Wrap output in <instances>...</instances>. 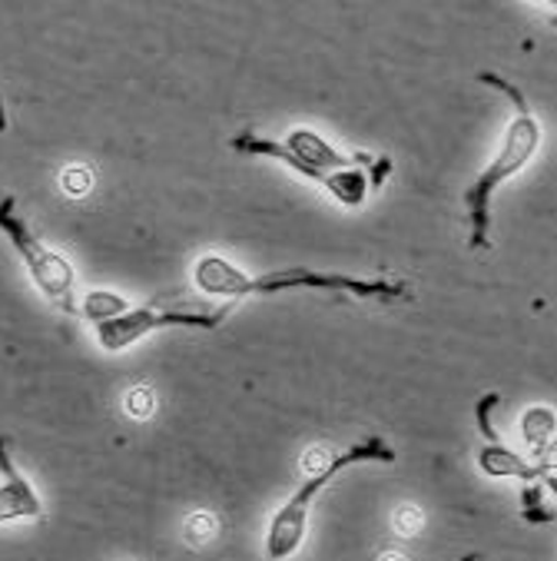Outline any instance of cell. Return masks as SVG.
Listing matches in <instances>:
<instances>
[{"label": "cell", "instance_id": "cell-14", "mask_svg": "<svg viewBox=\"0 0 557 561\" xmlns=\"http://www.w3.org/2000/svg\"><path fill=\"white\" fill-rule=\"evenodd\" d=\"M498 402H501V396H498V392H488V396H481L478 405H475V419H478V428H481V435L488 438V445H501V435H498L495 425H491V412H495Z\"/></svg>", "mask_w": 557, "mask_h": 561}, {"label": "cell", "instance_id": "cell-11", "mask_svg": "<svg viewBox=\"0 0 557 561\" xmlns=\"http://www.w3.org/2000/svg\"><path fill=\"white\" fill-rule=\"evenodd\" d=\"M130 306L120 299V296H114V293H90L86 299H83V316H90V319H96V322H106V319H114V316H120V312H127Z\"/></svg>", "mask_w": 557, "mask_h": 561}, {"label": "cell", "instance_id": "cell-12", "mask_svg": "<svg viewBox=\"0 0 557 561\" xmlns=\"http://www.w3.org/2000/svg\"><path fill=\"white\" fill-rule=\"evenodd\" d=\"M392 528H395V535H402V538H415V535H421V528H425V512H421L418 505L405 502V505H398V508L392 512Z\"/></svg>", "mask_w": 557, "mask_h": 561}, {"label": "cell", "instance_id": "cell-5", "mask_svg": "<svg viewBox=\"0 0 557 561\" xmlns=\"http://www.w3.org/2000/svg\"><path fill=\"white\" fill-rule=\"evenodd\" d=\"M236 302L227 306H130L127 312L96 322V346L103 353H127L147 335L160 329H219L233 312Z\"/></svg>", "mask_w": 557, "mask_h": 561}, {"label": "cell", "instance_id": "cell-9", "mask_svg": "<svg viewBox=\"0 0 557 561\" xmlns=\"http://www.w3.org/2000/svg\"><path fill=\"white\" fill-rule=\"evenodd\" d=\"M521 438L534 456H541L544 448L557 438V412L550 405H531L521 415Z\"/></svg>", "mask_w": 557, "mask_h": 561}, {"label": "cell", "instance_id": "cell-17", "mask_svg": "<svg viewBox=\"0 0 557 561\" xmlns=\"http://www.w3.org/2000/svg\"><path fill=\"white\" fill-rule=\"evenodd\" d=\"M531 462H534V466L541 469V479H544V476H550V469H557V438H554V442H550V445L544 448L541 456H534Z\"/></svg>", "mask_w": 557, "mask_h": 561}, {"label": "cell", "instance_id": "cell-6", "mask_svg": "<svg viewBox=\"0 0 557 561\" xmlns=\"http://www.w3.org/2000/svg\"><path fill=\"white\" fill-rule=\"evenodd\" d=\"M0 233L11 240V247L18 250V256L24 260L34 286L63 312H77L73 306V286H77V273L67 263V256H60L57 250H50L47 243H40V237L27 227V219L18 209V199L11 193L0 196Z\"/></svg>", "mask_w": 557, "mask_h": 561}, {"label": "cell", "instance_id": "cell-16", "mask_svg": "<svg viewBox=\"0 0 557 561\" xmlns=\"http://www.w3.org/2000/svg\"><path fill=\"white\" fill-rule=\"evenodd\" d=\"M63 190L70 193V196H83L90 186H93V173L90 170H83V167H70V170H63Z\"/></svg>", "mask_w": 557, "mask_h": 561}, {"label": "cell", "instance_id": "cell-20", "mask_svg": "<svg viewBox=\"0 0 557 561\" xmlns=\"http://www.w3.org/2000/svg\"><path fill=\"white\" fill-rule=\"evenodd\" d=\"M541 485H544L550 495H557V476H544V479H541Z\"/></svg>", "mask_w": 557, "mask_h": 561}, {"label": "cell", "instance_id": "cell-13", "mask_svg": "<svg viewBox=\"0 0 557 561\" xmlns=\"http://www.w3.org/2000/svg\"><path fill=\"white\" fill-rule=\"evenodd\" d=\"M521 515H524L531 525L550 522V512L544 508V485H534V482L524 485V492H521Z\"/></svg>", "mask_w": 557, "mask_h": 561}, {"label": "cell", "instance_id": "cell-8", "mask_svg": "<svg viewBox=\"0 0 557 561\" xmlns=\"http://www.w3.org/2000/svg\"><path fill=\"white\" fill-rule=\"evenodd\" d=\"M478 469L488 479H521V482H541V469L508 445H481L478 448Z\"/></svg>", "mask_w": 557, "mask_h": 561}, {"label": "cell", "instance_id": "cell-15", "mask_svg": "<svg viewBox=\"0 0 557 561\" xmlns=\"http://www.w3.org/2000/svg\"><path fill=\"white\" fill-rule=\"evenodd\" d=\"M124 409L130 412V419H150L153 412V392L147 386H134L124 399Z\"/></svg>", "mask_w": 557, "mask_h": 561}, {"label": "cell", "instance_id": "cell-1", "mask_svg": "<svg viewBox=\"0 0 557 561\" xmlns=\"http://www.w3.org/2000/svg\"><path fill=\"white\" fill-rule=\"evenodd\" d=\"M230 147L236 153L259 157V160H276V163L289 167L292 173L318 183L332 199L349 206V209L365 206L369 193L379 190L392 173V160L369 157V153H356V157L339 153L315 130H289L282 140L240 134V137H233Z\"/></svg>", "mask_w": 557, "mask_h": 561}, {"label": "cell", "instance_id": "cell-21", "mask_svg": "<svg viewBox=\"0 0 557 561\" xmlns=\"http://www.w3.org/2000/svg\"><path fill=\"white\" fill-rule=\"evenodd\" d=\"M8 130V106H4V96H0V134Z\"/></svg>", "mask_w": 557, "mask_h": 561}, {"label": "cell", "instance_id": "cell-2", "mask_svg": "<svg viewBox=\"0 0 557 561\" xmlns=\"http://www.w3.org/2000/svg\"><path fill=\"white\" fill-rule=\"evenodd\" d=\"M193 283L199 293H206L212 299H230V302L246 299V296L292 293V289L352 293L359 299H372V302H385V306L411 299V286L405 279H359V276H346V273H318V270H305V266L250 276L219 253H206L196 260Z\"/></svg>", "mask_w": 557, "mask_h": 561}, {"label": "cell", "instance_id": "cell-19", "mask_svg": "<svg viewBox=\"0 0 557 561\" xmlns=\"http://www.w3.org/2000/svg\"><path fill=\"white\" fill-rule=\"evenodd\" d=\"M541 11H544V21H547V24H554V27H557V4H544V8H541Z\"/></svg>", "mask_w": 557, "mask_h": 561}, {"label": "cell", "instance_id": "cell-18", "mask_svg": "<svg viewBox=\"0 0 557 561\" xmlns=\"http://www.w3.org/2000/svg\"><path fill=\"white\" fill-rule=\"evenodd\" d=\"M375 561H411V558H408L405 551H382Z\"/></svg>", "mask_w": 557, "mask_h": 561}, {"label": "cell", "instance_id": "cell-7", "mask_svg": "<svg viewBox=\"0 0 557 561\" xmlns=\"http://www.w3.org/2000/svg\"><path fill=\"white\" fill-rule=\"evenodd\" d=\"M24 518H44V502L31 479L18 469L11 456V438L0 435V525Z\"/></svg>", "mask_w": 557, "mask_h": 561}, {"label": "cell", "instance_id": "cell-4", "mask_svg": "<svg viewBox=\"0 0 557 561\" xmlns=\"http://www.w3.org/2000/svg\"><path fill=\"white\" fill-rule=\"evenodd\" d=\"M398 456L395 448L379 438V435H369L362 442H352L349 448H339L336 456H332L328 466L315 469V472H302V482L299 489L279 505V512L269 518V528H266V538H263V551L269 561H289L302 541H305V531H309V515H312V505L315 499L336 482L346 469H356V466H365V462H382V466H392Z\"/></svg>", "mask_w": 557, "mask_h": 561}, {"label": "cell", "instance_id": "cell-10", "mask_svg": "<svg viewBox=\"0 0 557 561\" xmlns=\"http://www.w3.org/2000/svg\"><path fill=\"white\" fill-rule=\"evenodd\" d=\"M219 535V518L212 512H193L186 522H183V538L189 548H202L209 545L212 538Z\"/></svg>", "mask_w": 557, "mask_h": 561}, {"label": "cell", "instance_id": "cell-3", "mask_svg": "<svg viewBox=\"0 0 557 561\" xmlns=\"http://www.w3.org/2000/svg\"><path fill=\"white\" fill-rule=\"evenodd\" d=\"M481 83L501 90L511 106H514V121L508 124L504 137H501V147L495 153V160L468 183L465 190V213H468V250L472 253H481V250H491V196L511 180L518 176L537 153L541 147V124L534 121L531 106L524 100V93L508 83L504 77L498 73H478Z\"/></svg>", "mask_w": 557, "mask_h": 561}]
</instances>
